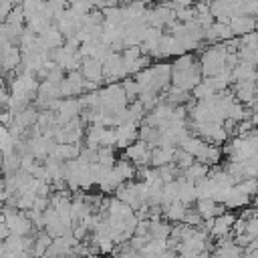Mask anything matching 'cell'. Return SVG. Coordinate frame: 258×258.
Returning a JSON list of instances; mask_svg holds the SVG:
<instances>
[{"instance_id": "74e56055", "label": "cell", "mask_w": 258, "mask_h": 258, "mask_svg": "<svg viewBox=\"0 0 258 258\" xmlns=\"http://www.w3.org/2000/svg\"><path fill=\"white\" fill-rule=\"evenodd\" d=\"M4 189V175H0V191Z\"/></svg>"}, {"instance_id": "2e32d148", "label": "cell", "mask_w": 258, "mask_h": 258, "mask_svg": "<svg viewBox=\"0 0 258 258\" xmlns=\"http://www.w3.org/2000/svg\"><path fill=\"white\" fill-rule=\"evenodd\" d=\"M171 157H173V149H165V147H155L151 149V161L149 165L151 167H163V165H169L171 163Z\"/></svg>"}, {"instance_id": "d6a6232c", "label": "cell", "mask_w": 258, "mask_h": 258, "mask_svg": "<svg viewBox=\"0 0 258 258\" xmlns=\"http://www.w3.org/2000/svg\"><path fill=\"white\" fill-rule=\"evenodd\" d=\"M48 208V198H34V202H32V212H44Z\"/></svg>"}, {"instance_id": "277c9868", "label": "cell", "mask_w": 258, "mask_h": 258, "mask_svg": "<svg viewBox=\"0 0 258 258\" xmlns=\"http://www.w3.org/2000/svg\"><path fill=\"white\" fill-rule=\"evenodd\" d=\"M79 73L83 75L85 81H91V83H97V85H101V81H103V67H101V62H97L93 58H83L81 67H79Z\"/></svg>"}, {"instance_id": "d590c367", "label": "cell", "mask_w": 258, "mask_h": 258, "mask_svg": "<svg viewBox=\"0 0 258 258\" xmlns=\"http://www.w3.org/2000/svg\"><path fill=\"white\" fill-rule=\"evenodd\" d=\"M8 236H10V230L6 228V224H0V242H2V240H6Z\"/></svg>"}, {"instance_id": "7402d4cb", "label": "cell", "mask_w": 258, "mask_h": 258, "mask_svg": "<svg viewBox=\"0 0 258 258\" xmlns=\"http://www.w3.org/2000/svg\"><path fill=\"white\" fill-rule=\"evenodd\" d=\"M115 169L117 173L123 177V181H135V165L127 159H117L115 163Z\"/></svg>"}, {"instance_id": "5b68a950", "label": "cell", "mask_w": 258, "mask_h": 258, "mask_svg": "<svg viewBox=\"0 0 258 258\" xmlns=\"http://www.w3.org/2000/svg\"><path fill=\"white\" fill-rule=\"evenodd\" d=\"M228 26H230L232 34L240 38V36L256 30V18H252V16H234V18H230Z\"/></svg>"}, {"instance_id": "7a4b0ae2", "label": "cell", "mask_w": 258, "mask_h": 258, "mask_svg": "<svg viewBox=\"0 0 258 258\" xmlns=\"http://www.w3.org/2000/svg\"><path fill=\"white\" fill-rule=\"evenodd\" d=\"M4 224L10 230V234H16V236H32V238L36 236V230L32 228L30 220L22 212H12V214L4 216Z\"/></svg>"}, {"instance_id": "52a82bcc", "label": "cell", "mask_w": 258, "mask_h": 258, "mask_svg": "<svg viewBox=\"0 0 258 258\" xmlns=\"http://www.w3.org/2000/svg\"><path fill=\"white\" fill-rule=\"evenodd\" d=\"M232 93H234L236 103L248 105L256 97V83H234L232 85Z\"/></svg>"}, {"instance_id": "30bf717a", "label": "cell", "mask_w": 258, "mask_h": 258, "mask_svg": "<svg viewBox=\"0 0 258 258\" xmlns=\"http://www.w3.org/2000/svg\"><path fill=\"white\" fill-rule=\"evenodd\" d=\"M232 81L234 83H256V69L246 62H238L232 69Z\"/></svg>"}, {"instance_id": "ffe728a7", "label": "cell", "mask_w": 258, "mask_h": 258, "mask_svg": "<svg viewBox=\"0 0 258 258\" xmlns=\"http://www.w3.org/2000/svg\"><path fill=\"white\" fill-rule=\"evenodd\" d=\"M137 129H139V125H135V123H123V125L115 127V133H117V139H125L131 145L137 141Z\"/></svg>"}, {"instance_id": "9c48e42d", "label": "cell", "mask_w": 258, "mask_h": 258, "mask_svg": "<svg viewBox=\"0 0 258 258\" xmlns=\"http://www.w3.org/2000/svg\"><path fill=\"white\" fill-rule=\"evenodd\" d=\"M40 40L44 42V46L48 48V50H54V48H58V46H62V42H64V38H62V34L58 32V28H56V24L52 22V24H48L40 34Z\"/></svg>"}, {"instance_id": "e575fe53", "label": "cell", "mask_w": 258, "mask_h": 258, "mask_svg": "<svg viewBox=\"0 0 258 258\" xmlns=\"http://www.w3.org/2000/svg\"><path fill=\"white\" fill-rule=\"evenodd\" d=\"M153 258H177V254H175L173 250H163L161 254H157V256H153Z\"/></svg>"}, {"instance_id": "6da1fadb", "label": "cell", "mask_w": 258, "mask_h": 258, "mask_svg": "<svg viewBox=\"0 0 258 258\" xmlns=\"http://www.w3.org/2000/svg\"><path fill=\"white\" fill-rule=\"evenodd\" d=\"M171 87L175 89H181L185 93H191V89L196 85L202 83V71H200V62L191 64L187 71H181V73H171Z\"/></svg>"}, {"instance_id": "44dd1931", "label": "cell", "mask_w": 258, "mask_h": 258, "mask_svg": "<svg viewBox=\"0 0 258 258\" xmlns=\"http://www.w3.org/2000/svg\"><path fill=\"white\" fill-rule=\"evenodd\" d=\"M198 62V58H196V54H191V52H183V54H179V56H175V60L171 62V73H181V71H187L191 64H196Z\"/></svg>"}, {"instance_id": "ac0fdd59", "label": "cell", "mask_w": 258, "mask_h": 258, "mask_svg": "<svg viewBox=\"0 0 258 258\" xmlns=\"http://www.w3.org/2000/svg\"><path fill=\"white\" fill-rule=\"evenodd\" d=\"M103 131H105L103 125H89L87 127V135H85L87 149H91V151H97L99 149V139H101Z\"/></svg>"}, {"instance_id": "8992f818", "label": "cell", "mask_w": 258, "mask_h": 258, "mask_svg": "<svg viewBox=\"0 0 258 258\" xmlns=\"http://www.w3.org/2000/svg\"><path fill=\"white\" fill-rule=\"evenodd\" d=\"M196 212L202 220H208V218H218L220 214L226 212V208L222 204H214L210 198H206V200H196Z\"/></svg>"}, {"instance_id": "603a6c76", "label": "cell", "mask_w": 258, "mask_h": 258, "mask_svg": "<svg viewBox=\"0 0 258 258\" xmlns=\"http://www.w3.org/2000/svg\"><path fill=\"white\" fill-rule=\"evenodd\" d=\"M171 163H173L177 169H187V167L194 163V157H191L187 151H183V149L175 147V149H173V157H171Z\"/></svg>"}, {"instance_id": "9a60e30c", "label": "cell", "mask_w": 258, "mask_h": 258, "mask_svg": "<svg viewBox=\"0 0 258 258\" xmlns=\"http://www.w3.org/2000/svg\"><path fill=\"white\" fill-rule=\"evenodd\" d=\"M107 216H111V218H121V220H125V218H129V216H133V210L127 206V204H123V202H119L117 198H109V206H107Z\"/></svg>"}, {"instance_id": "8fae6325", "label": "cell", "mask_w": 258, "mask_h": 258, "mask_svg": "<svg viewBox=\"0 0 258 258\" xmlns=\"http://www.w3.org/2000/svg\"><path fill=\"white\" fill-rule=\"evenodd\" d=\"M252 202H254V198L242 194V191L234 185V187H230V191H228V198H226V202H224V208H230V210H234V208H246V206H250Z\"/></svg>"}, {"instance_id": "4fadbf2b", "label": "cell", "mask_w": 258, "mask_h": 258, "mask_svg": "<svg viewBox=\"0 0 258 258\" xmlns=\"http://www.w3.org/2000/svg\"><path fill=\"white\" fill-rule=\"evenodd\" d=\"M161 210H163L165 222H169V224H171V222H173V224H181V220H183L187 208L175 200V202H171L169 206H165V208H161Z\"/></svg>"}, {"instance_id": "e0dca14e", "label": "cell", "mask_w": 258, "mask_h": 258, "mask_svg": "<svg viewBox=\"0 0 258 258\" xmlns=\"http://www.w3.org/2000/svg\"><path fill=\"white\" fill-rule=\"evenodd\" d=\"M50 244H52V238H50L48 234H44V230H42V232H36L34 242H32V250H30L32 258H42L44 252H46V248H48Z\"/></svg>"}, {"instance_id": "cb8c5ba5", "label": "cell", "mask_w": 258, "mask_h": 258, "mask_svg": "<svg viewBox=\"0 0 258 258\" xmlns=\"http://www.w3.org/2000/svg\"><path fill=\"white\" fill-rule=\"evenodd\" d=\"M121 89H123V95H125V101H127V105L129 103H133V101H137V97H139V89H137V85H135V81L133 79H123L121 83Z\"/></svg>"}, {"instance_id": "d6986e66", "label": "cell", "mask_w": 258, "mask_h": 258, "mask_svg": "<svg viewBox=\"0 0 258 258\" xmlns=\"http://www.w3.org/2000/svg\"><path fill=\"white\" fill-rule=\"evenodd\" d=\"M208 175V165H204V163H191L187 169H183V179L185 181H189V183H196L198 179H204Z\"/></svg>"}, {"instance_id": "3957f363", "label": "cell", "mask_w": 258, "mask_h": 258, "mask_svg": "<svg viewBox=\"0 0 258 258\" xmlns=\"http://www.w3.org/2000/svg\"><path fill=\"white\" fill-rule=\"evenodd\" d=\"M236 218H238V216H236L234 212H224V214H220L218 218H214V226H212V230H210V236L216 238V240L226 238V236L230 234V230H232Z\"/></svg>"}, {"instance_id": "f35d334b", "label": "cell", "mask_w": 258, "mask_h": 258, "mask_svg": "<svg viewBox=\"0 0 258 258\" xmlns=\"http://www.w3.org/2000/svg\"><path fill=\"white\" fill-rule=\"evenodd\" d=\"M0 224H4V214H2V210H0Z\"/></svg>"}, {"instance_id": "4dcf8cb0", "label": "cell", "mask_w": 258, "mask_h": 258, "mask_svg": "<svg viewBox=\"0 0 258 258\" xmlns=\"http://www.w3.org/2000/svg\"><path fill=\"white\" fill-rule=\"evenodd\" d=\"M240 46H246V48L258 50V42H256V30H254V32H248V34H244V36H240Z\"/></svg>"}, {"instance_id": "836d02e7", "label": "cell", "mask_w": 258, "mask_h": 258, "mask_svg": "<svg viewBox=\"0 0 258 258\" xmlns=\"http://www.w3.org/2000/svg\"><path fill=\"white\" fill-rule=\"evenodd\" d=\"M12 8H14L12 2H0V22H4L8 18V14H10Z\"/></svg>"}, {"instance_id": "4316f807", "label": "cell", "mask_w": 258, "mask_h": 258, "mask_svg": "<svg viewBox=\"0 0 258 258\" xmlns=\"http://www.w3.org/2000/svg\"><path fill=\"white\" fill-rule=\"evenodd\" d=\"M115 141H117V133H115V127H109L103 131L101 139H99V147H113L115 149Z\"/></svg>"}, {"instance_id": "83f0119b", "label": "cell", "mask_w": 258, "mask_h": 258, "mask_svg": "<svg viewBox=\"0 0 258 258\" xmlns=\"http://www.w3.org/2000/svg\"><path fill=\"white\" fill-rule=\"evenodd\" d=\"M4 24H24V12L20 4H14V8L10 10L8 18L4 20Z\"/></svg>"}, {"instance_id": "1f68e13d", "label": "cell", "mask_w": 258, "mask_h": 258, "mask_svg": "<svg viewBox=\"0 0 258 258\" xmlns=\"http://www.w3.org/2000/svg\"><path fill=\"white\" fill-rule=\"evenodd\" d=\"M244 234H248L250 238H256V236H258V222H256V218L246 220V230H244Z\"/></svg>"}, {"instance_id": "5bb4252c", "label": "cell", "mask_w": 258, "mask_h": 258, "mask_svg": "<svg viewBox=\"0 0 258 258\" xmlns=\"http://www.w3.org/2000/svg\"><path fill=\"white\" fill-rule=\"evenodd\" d=\"M171 232V224L165 220H157V222H149V240H167Z\"/></svg>"}, {"instance_id": "f546056e", "label": "cell", "mask_w": 258, "mask_h": 258, "mask_svg": "<svg viewBox=\"0 0 258 258\" xmlns=\"http://www.w3.org/2000/svg\"><path fill=\"white\" fill-rule=\"evenodd\" d=\"M236 187H238L242 194L254 198V191H256V179H242L240 183H236Z\"/></svg>"}, {"instance_id": "ba28073f", "label": "cell", "mask_w": 258, "mask_h": 258, "mask_svg": "<svg viewBox=\"0 0 258 258\" xmlns=\"http://www.w3.org/2000/svg\"><path fill=\"white\" fill-rule=\"evenodd\" d=\"M0 56H2V60H0L2 62V71L4 73H16V67L20 64V48L10 44L8 48H4L0 52Z\"/></svg>"}, {"instance_id": "8d00e7d4", "label": "cell", "mask_w": 258, "mask_h": 258, "mask_svg": "<svg viewBox=\"0 0 258 258\" xmlns=\"http://www.w3.org/2000/svg\"><path fill=\"white\" fill-rule=\"evenodd\" d=\"M14 258H32V256H30V252H16Z\"/></svg>"}, {"instance_id": "f1b7e54d", "label": "cell", "mask_w": 258, "mask_h": 258, "mask_svg": "<svg viewBox=\"0 0 258 258\" xmlns=\"http://www.w3.org/2000/svg\"><path fill=\"white\" fill-rule=\"evenodd\" d=\"M139 56H141L139 46H127V48L121 50V58H123V64H125V67L131 64V62H135Z\"/></svg>"}, {"instance_id": "d4e9b609", "label": "cell", "mask_w": 258, "mask_h": 258, "mask_svg": "<svg viewBox=\"0 0 258 258\" xmlns=\"http://www.w3.org/2000/svg\"><path fill=\"white\" fill-rule=\"evenodd\" d=\"M212 30H214V34H216L218 42H226V40L234 38V34H232V30H230V26H228V24L214 22V24H212Z\"/></svg>"}, {"instance_id": "484cf974", "label": "cell", "mask_w": 258, "mask_h": 258, "mask_svg": "<svg viewBox=\"0 0 258 258\" xmlns=\"http://www.w3.org/2000/svg\"><path fill=\"white\" fill-rule=\"evenodd\" d=\"M191 99L194 101H206V99H210V97H214L216 93L208 87V85H204V83H200V85H196L194 89H191Z\"/></svg>"}, {"instance_id": "7c38bea8", "label": "cell", "mask_w": 258, "mask_h": 258, "mask_svg": "<svg viewBox=\"0 0 258 258\" xmlns=\"http://www.w3.org/2000/svg\"><path fill=\"white\" fill-rule=\"evenodd\" d=\"M177 202L183 204L185 208H189V204L196 202V189H194V183L185 181L183 177H177Z\"/></svg>"}]
</instances>
